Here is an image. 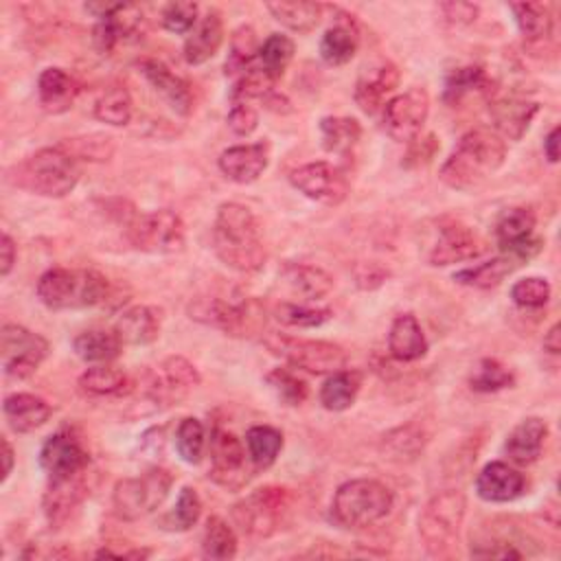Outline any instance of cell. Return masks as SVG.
<instances>
[{
	"label": "cell",
	"instance_id": "42",
	"mask_svg": "<svg viewBox=\"0 0 561 561\" xmlns=\"http://www.w3.org/2000/svg\"><path fill=\"white\" fill-rule=\"evenodd\" d=\"M245 449L256 471L267 469L283 449V432L272 425H252L245 432Z\"/></svg>",
	"mask_w": 561,
	"mask_h": 561
},
{
	"label": "cell",
	"instance_id": "58",
	"mask_svg": "<svg viewBox=\"0 0 561 561\" xmlns=\"http://www.w3.org/2000/svg\"><path fill=\"white\" fill-rule=\"evenodd\" d=\"M70 145L77 149V151H72L70 156H83L85 160H103V158L110 156V151H112L110 138H101V136H99V140H92V138H72Z\"/></svg>",
	"mask_w": 561,
	"mask_h": 561
},
{
	"label": "cell",
	"instance_id": "54",
	"mask_svg": "<svg viewBox=\"0 0 561 561\" xmlns=\"http://www.w3.org/2000/svg\"><path fill=\"white\" fill-rule=\"evenodd\" d=\"M550 294H552V287L543 276H526L511 287L513 302L524 309H539L548 305Z\"/></svg>",
	"mask_w": 561,
	"mask_h": 561
},
{
	"label": "cell",
	"instance_id": "62",
	"mask_svg": "<svg viewBox=\"0 0 561 561\" xmlns=\"http://www.w3.org/2000/svg\"><path fill=\"white\" fill-rule=\"evenodd\" d=\"M543 351L550 355H559L561 353V333H559V324H552L548 329V333L543 335Z\"/></svg>",
	"mask_w": 561,
	"mask_h": 561
},
{
	"label": "cell",
	"instance_id": "46",
	"mask_svg": "<svg viewBox=\"0 0 561 561\" xmlns=\"http://www.w3.org/2000/svg\"><path fill=\"white\" fill-rule=\"evenodd\" d=\"M131 112H134V101L125 85H110L94 101V118L114 127L127 125L131 118Z\"/></svg>",
	"mask_w": 561,
	"mask_h": 561
},
{
	"label": "cell",
	"instance_id": "59",
	"mask_svg": "<svg viewBox=\"0 0 561 561\" xmlns=\"http://www.w3.org/2000/svg\"><path fill=\"white\" fill-rule=\"evenodd\" d=\"M440 11L451 24H469L478 15V7L471 2H445L440 4Z\"/></svg>",
	"mask_w": 561,
	"mask_h": 561
},
{
	"label": "cell",
	"instance_id": "47",
	"mask_svg": "<svg viewBox=\"0 0 561 561\" xmlns=\"http://www.w3.org/2000/svg\"><path fill=\"white\" fill-rule=\"evenodd\" d=\"M202 515V500L193 486H182L178 500L169 513L160 517V528L169 533H186L191 530Z\"/></svg>",
	"mask_w": 561,
	"mask_h": 561
},
{
	"label": "cell",
	"instance_id": "29",
	"mask_svg": "<svg viewBox=\"0 0 561 561\" xmlns=\"http://www.w3.org/2000/svg\"><path fill=\"white\" fill-rule=\"evenodd\" d=\"M162 327V311L151 305H134L125 309L114 329L121 335L123 344L131 346H145L158 340Z\"/></svg>",
	"mask_w": 561,
	"mask_h": 561
},
{
	"label": "cell",
	"instance_id": "49",
	"mask_svg": "<svg viewBox=\"0 0 561 561\" xmlns=\"http://www.w3.org/2000/svg\"><path fill=\"white\" fill-rule=\"evenodd\" d=\"M513 381H515V375L511 373V368H506L500 359H493V357L480 359L469 377V386L476 392H497V390L511 388Z\"/></svg>",
	"mask_w": 561,
	"mask_h": 561
},
{
	"label": "cell",
	"instance_id": "5",
	"mask_svg": "<svg viewBox=\"0 0 561 561\" xmlns=\"http://www.w3.org/2000/svg\"><path fill=\"white\" fill-rule=\"evenodd\" d=\"M110 296V280L92 267H50L37 280V298L48 309H83L103 305Z\"/></svg>",
	"mask_w": 561,
	"mask_h": 561
},
{
	"label": "cell",
	"instance_id": "1",
	"mask_svg": "<svg viewBox=\"0 0 561 561\" xmlns=\"http://www.w3.org/2000/svg\"><path fill=\"white\" fill-rule=\"evenodd\" d=\"M213 250L230 270L252 274L267 261L261 224L254 213L239 202H224L213 221Z\"/></svg>",
	"mask_w": 561,
	"mask_h": 561
},
{
	"label": "cell",
	"instance_id": "10",
	"mask_svg": "<svg viewBox=\"0 0 561 561\" xmlns=\"http://www.w3.org/2000/svg\"><path fill=\"white\" fill-rule=\"evenodd\" d=\"M202 377L197 368L182 355H169L149 368L140 381L142 397L153 403L156 410L173 408L182 403L197 386Z\"/></svg>",
	"mask_w": 561,
	"mask_h": 561
},
{
	"label": "cell",
	"instance_id": "8",
	"mask_svg": "<svg viewBox=\"0 0 561 561\" xmlns=\"http://www.w3.org/2000/svg\"><path fill=\"white\" fill-rule=\"evenodd\" d=\"M188 318L215 327L232 337H250L265 327V307L256 298L232 302L210 296L193 300L188 305Z\"/></svg>",
	"mask_w": 561,
	"mask_h": 561
},
{
	"label": "cell",
	"instance_id": "25",
	"mask_svg": "<svg viewBox=\"0 0 561 561\" xmlns=\"http://www.w3.org/2000/svg\"><path fill=\"white\" fill-rule=\"evenodd\" d=\"M526 489V478L511 465L502 460H493L482 467V471L476 478V493L484 502H513L517 500Z\"/></svg>",
	"mask_w": 561,
	"mask_h": 561
},
{
	"label": "cell",
	"instance_id": "52",
	"mask_svg": "<svg viewBox=\"0 0 561 561\" xmlns=\"http://www.w3.org/2000/svg\"><path fill=\"white\" fill-rule=\"evenodd\" d=\"M265 381H267L270 390L276 394V399L283 401L285 405H300V403H305V399L309 394L307 381L300 379L289 368H274V370H270L265 375Z\"/></svg>",
	"mask_w": 561,
	"mask_h": 561
},
{
	"label": "cell",
	"instance_id": "24",
	"mask_svg": "<svg viewBox=\"0 0 561 561\" xmlns=\"http://www.w3.org/2000/svg\"><path fill=\"white\" fill-rule=\"evenodd\" d=\"M142 24H145V15H142L140 7L118 2L116 9L107 18L96 22V26L92 31L94 46L101 53H110L121 42H127V39L136 37L142 31Z\"/></svg>",
	"mask_w": 561,
	"mask_h": 561
},
{
	"label": "cell",
	"instance_id": "50",
	"mask_svg": "<svg viewBox=\"0 0 561 561\" xmlns=\"http://www.w3.org/2000/svg\"><path fill=\"white\" fill-rule=\"evenodd\" d=\"M274 318L287 327L311 329L331 320L333 311L327 307H311L307 302H278L274 307Z\"/></svg>",
	"mask_w": 561,
	"mask_h": 561
},
{
	"label": "cell",
	"instance_id": "45",
	"mask_svg": "<svg viewBox=\"0 0 561 561\" xmlns=\"http://www.w3.org/2000/svg\"><path fill=\"white\" fill-rule=\"evenodd\" d=\"M294 42L291 37L283 35V33H272L270 37H265V42L259 46V57H256V66L272 79L278 81L283 77V72L287 70L289 61L294 59Z\"/></svg>",
	"mask_w": 561,
	"mask_h": 561
},
{
	"label": "cell",
	"instance_id": "18",
	"mask_svg": "<svg viewBox=\"0 0 561 561\" xmlns=\"http://www.w3.org/2000/svg\"><path fill=\"white\" fill-rule=\"evenodd\" d=\"M537 217L528 206L506 208L495 221V239L506 254L517 256L519 261L530 259L539 252V239L533 237Z\"/></svg>",
	"mask_w": 561,
	"mask_h": 561
},
{
	"label": "cell",
	"instance_id": "9",
	"mask_svg": "<svg viewBox=\"0 0 561 561\" xmlns=\"http://www.w3.org/2000/svg\"><path fill=\"white\" fill-rule=\"evenodd\" d=\"M265 346L294 368L313 373V375H331L346 368V351L327 340H311V337H296L287 333L272 331L265 335Z\"/></svg>",
	"mask_w": 561,
	"mask_h": 561
},
{
	"label": "cell",
	"instance_id": "56",
	"mask_svg": "<svg viewBox=\"0 0 561 561\" xmlns=\"http://www.w3.org/2000/svg\"><path fill=\"white\" fill-rule=\"evenodd\" d=\"M228 127L237 136H250L259 125V112L248 101H234L228 112Z\"/></svg>",
	"mask_w": 561,
	"mask_h": 561
},
{
	"label": "cell",
	"instance_id": "31",
	"mask_svg": "<svg viewBox=\"0 0 561 561\" xmlns=\"http://www.w3.org/2000/svg\"><path fill=\"white\" fill-rule=\"evenodd\" d=\"M548 438V425L539 416H526L506 436L504 451L517 465H530L541 456L543 443Z\"/></svg>",
	"mask_w": 561,
	"mask_h": 561
},
{
	"label": "cell",
	"instance_id": "32",
	"mask_svg": "<svg viewBox=\"0 0 561 561\" xmlns=\"http://www.w3.org/2000/svg\"><path fill=\"white\" fill-rule=\"evenodd\" d=\"M79 94L77 81L64 68H44L37 77V99L48 114H64Z\"/></svg>",
	"mask_w": 561,
	"mask_h": 561
},
{
	"label": "cell",
	"instance_id": "19",
	"mask_svg": "<svg viewBox=\"0 0 561 561\" xmlns=\"http://www.w3.org/2000/svg\"><path fill=\"white\" fill-rule=\"evenodd\" d=\"M88 469L68 478L48 480L42 506L50 528H59L72 515V511H77V506L88 497Z\"/></svg>",
	"mask_w": 561,
	"mask_h": 561
},
{
	"label": "cell",
	"instance_id": "48",
	"mask_svg": "<svg viewBox=\"0 0 561 561\" xmlns=\"http://www.w3.org/2000/svg\"><path fill=\"white\" fill-rule=\"evenodd\" d=\"M237 546H239L237 533L232 530V526L224 517L213 515V517L206 519L204 539H202L204 557L226 561V559H232L237 554Z\"/></svg>",
	"mask_w": 561,
	"mask_h": 561
},
{
	"label": "cell",
	"instance_id": "6",
	"mask_svg": "<svg viewBox=\"0 0 561 561\" xmlns=\"http://www.w3.org/2000/svg\"><path fill=\"white\" fill-rule=\"evenodd\" d=\"M394 504L392 491L373 478H355L337 486L329 517L346 530H364L381 522Z\"/></svg>",
	"mask_w": 561,
	"mask_h": 561
},
{
	"label": "cell",
	"instance_id": "26",
	"mask_svg": "<svg viewBox=\"0 0 561 561\" xmlns=\"http://www.w3.org/2000/svg\"><path fill=\"white\" fill-rule=\"evenodd\" d=\"M495 131L502 138L508 140H522L524 134L528 131L533 118L539 112V103L537 101H528V99H519V96H502L495 99L489 107Z\"/></svg>",
	"mask_w": 561,
	"mask_h": 561
},
{
	"label": "cell",
	"instance_id": "23",
	"mask_svg": "<svg viewBox=\"0 0 561 561\" xmlns=\"http://www.w3.org/2000/svg\"><path fill=\"white\" fill-rule=\"evenodd\" d=\"M482 250L484 248L471 228H467L465 224L451 221V224H443L438 228V239L432 245L430 263L440 265V267L454 265V263L476 259Z\"/></svg>",
	"mask_w": 561,
	"mask_h": 561
},
{
	"label": "cell",
	"instance_id": "43",
	"mask_svg": "<svg viewBox=\"0 0 561 561\" xmlns=\"http://www.w3.org/2000/svg\"><path fill=\"white\" fill-rule=\"evenodd\" d=\"M320 136H322V147L329 153L346 156L357 145L362 136V127L351 116H324L320 121Z\"/></svg>",
	"mask_w": 561,
	"mask_h": 561
},
{
	"label": "cell",
	"instance_id": "40",
	"mask_svg": "<svg viewBox=\"0 0 561 561\" xmlns=\"http://www.w3.org/2000/svg\"><path fill=\"white\" fill-rule=\"evenodd\" d=\"M427 445V432L419 423H405L401 427L390 430L381 438V451L383 458L392 460H412L416 458Z\"/></svg>",
	"mask_w": 561,
	"mask_h": 561
},
{
	"label": "cell",
	"instance_id": "61",
	"mask_svg": "<svg viewBox=\"0 0 561 561\" xmlns=\"http://www.w3.org/2000/svg\"><path fill=\"white\" fill-rule=\"evenodd\" d=\"M559 125L557 127H552L550 131H548V136L543 138V153H546V158H548V162H557L559 160Z\"/></svg>",
	"mask_w": 561,
	"mask_h": 561
},
{
	"label": "cell",
	"instance_id": "30",
	"mask_svg": "<svg viewBox=\"0 0 561 561\" xmlns=\"http://www.w3.org/2000/svg\"><path fill=\"white\" fill-rule=\"evenodd\" d=\"M224 44V20L221 13L210 9L184 42V59L191 66H202L217 55Z\"/></svg>",
	"mask_w": 561,
	"mask_h": 561
},
{
	"label": "cell",
	"instance_id": "37",
	"mask_svg": "<svg viewBox=\"0 0 561 561\" xmlns=\"http://www.w3.org/2000/svg\"><path fill=\"white\" fill-rule=\"evenodd\" d=\"M79 390L88 397H125L134 390V381L127 373L99 364L81 373Z\"/></svg>",
	"mask_w": 561,
	"mask_h": 561
},
{
	"label": "cell",
	"instance_id": "16",
	"mask_svg": "<svg viewBox=\"0 0 561 561\" xmlns=\"http://www.w3.org/2000/svg\"><path fill=\"white\" fill-rule=\"evenodd\" d=\"M289 182L294 188H298L305 197L335 206L344 202L348 193V180L346 175L333 167L331 162L316 160L309 164H302L289 173Z\"/></svg>",
	"mask_w": 561,
	"mask_h": 561
},
{
	"label": "cell",
	"instance_id": "4",
	"mask_svg": "<svg viewBox=\"0 0 561 561\" xmlns=\"http://www.w3.org/2000/svg\"><path fill=\"white\" fill-rule=\"evenodd\" d=\"M230 515L245 537L270 539L291 526L296 515V495L287 486L267 484L234 502Z\"/></svg>",
	"mask_w": 561,
	"mask_h": 561
},
{
	"label": "cell",
	"instance_id": "51",
	"mask_svg": "<svg viewBox=\"0 0 561 561\" xmlns=\"http://www.w3.org/2000/svg\"><path fill=\"white\" fill-rule=\"evenodd\" d=\"M204 447H206V432L202 421L195 416L182 419L175 430V449L180 458L188 465H197L204 456Z\"/></svg>",
	"mask_w": 561,
	"mask_h": 561
},
{
	"label": "cell",
	"instance_id": "44",
	"mask_svg": "<svg viewBox=\"0 0 561 561\" xmlns=\"http://www.w3.org/2000/svg\"><path fill=\"white\" fill-rule=\"evenodd\" d=\"M259 39L252 26H239L232 37H230V46H228V57L224 64V72L228 77H239L245 70H250L256 64L259 57Z\"/></svg>",
	"mask_w": 561,
	"mask_h": 561
},
{
	"label": "cell",
	"instance_id": "34",
	"mask_svg": "<svg viewBox=\"0 0 561 561\" xmlns=\"http://www.w3.org/2000/svg\"><path fill=\"white\" fill-rule=\"evenodd\" d=\"M283 280L287 289L307 305L324 298L333 289V276L327 270L309 263L287 265L283 270Z\"/></svg>",
	"mask_w": 561,
	"mask_h": 561
},
{
	"label": "cell",
	"instance_id": "38",
	"mask_svg": "<svg viewBox=\"0 0 561 561\" xmlns=\"http://www.w3.org/2000/svg\"><path fill=\"white\" fill-rule=\"evenodd\" d=\"M522 261L513 254H500L493 256L484 263H478L473 267H465L454 272V280L467 287H478V289H491L495 285H500Z\"/></svg>",
	"mask_w": 561,
	"mask_h": 561
},
{
	"label": "cell",
	"instance_id": "13",
	"mask_svg": "<svg viewBox=\"0 0 561 561\" xmlns=\"http://www.w3.org/2000/svg\"><path fill=\"white\" fill-rule=\"evenodd\" d=\"M50 346L48 340L42 337L39 333L15 324L7 322L2 324L0 331V362L2 370L11 379H28L35 375L39 364L46 359Z\"/></svg>",
	"mask_w": 561,
	"mask_h": 561
},
{
	"label": "cell",
	"instance_id": "20",
	"mask_svg": "<svg viewBox=\"0 0 561 561\" xmlns=\"http://www.w3.org/2000/svg\"><path fill=\"white\" fill-rule=\"evenodd\" d=\"M138 72L147 79V83L167 101V105L180 114L188 116L193 110V92L191 85L178 77L167 64L153 57H142L136 61Z\"/></svg>",
	"mask_w": 561,
	"mask_h": 561
},
{
	"label": "cell",
	"instance_id": "55",
	"mask_svg": "<svg viewBox=\"0 0 561 561\" xmlns=\"http://www.w3.org/2000/svg\"><path fill=\"white\" fill-rule=\"evenodd\" d=\"M160 20L169 33L184 35V33H191L195 28V24L199 22V7H197V2H186V0L169 2L162 9Z\"/></svg>",
	"mask_w": 561,
	"mask_h": 561
},
{
	"label": "cell",
	"instance_id": "33",
	"mask_svg": "<svg viewBox=\"0 0 561 561\" xmlns=\"http://www.w3.org/2000/svg\"><path fill=\"white\" fill-rule=\"evenodd\" d=\"M388 351L399 362H416L427 353L425 333L412 313H401L388 331Z\"/></svg>",
	"mask_w": 561,
	"mask_h": 561
},
{
	"label": "cell",
	"instance_id": "57",
	"mask_svg": "<svg viewBox=\"0 0 561 561\" xmlns=\"http://www.w3.org/2000/svg\"><path fill=\"white\" fill-rule=\"evenodd\" d=\"M438 140H436V136L434 134H427V136H416L414 140H410L408 142V153H405V158H403V167H408V169H414V167H423V164H427L434 156H436V151H438Z\"/></svg>",
	"mask_w": 561,
	"mask_h": 561
},
{
	"label": "cell",
	"instance_id": "17",
	"mask_svg": "<svg viewBox=\"0 0 561 561\" xmlns=\"http://www.w3.org/2000/svg\"><path fill=\"white\" fill-rule=\"evenodd\" d=\"M39 465L46 471L48 480L68 478L85 471L90 465V456L85 445L72 430H59L44 440L39 449Z\"/></svg>",
	"mask_w": 561,
	"mask_h": 561
},
{
	"label": "cell",
	"instance_id": "14",
	"mask_svg": "<svg viewBox=\"0 0 561 561\" xmlns=\"http://www.w3.org/2000/svg\"><path fill=\"white\" fill-rule=\"evenodd\" d=\"M430 114V94L423 88H412L383 105V129L397 142L414 140Z\"/></svg>",
	"mask_w": 561,
	"mask_h": 561
},
{
	"label": "cell",
	"instance_id": "27",
	"mask_svg": "<svg viewBox=\"0 0 561 561\" xmlns=\"http://www.w3.org/2000/svg\"><path fill=\"white\" fill-rule=\"evenodd\" d=\"M359 48V28L353 15L337 13L333 24L324 31L320 39V57L329 66L348 64Z\"/></svg>",
	"mask_w": 561,
	"mask_h": 561
},
{
	"label": "cell",
	"instance_id": "35",
	"mask_svg": "<svg viewBox=\"0 0 561 561\" xmlns=\"http://www.w3.org/2000/svg\"><path fill=\"white\" fill-rule=\"evenodd\" d=\"M123 346L125 344L114 327L85 329L72 340L75 353L83 362H92V364H107V362L116 359L121 355Z\"/></svg>",
	"mask_w": 561,
	"mask_h": 561
},
{
	"label": "cell",
	"instance_id": "39",
	"mask_svg": "<svg viewBox=\"0 0 561 561\" xmlns=\"http://www.w3.org/2000/svg\"><path fill=\"white\" fill-rule=\"evenodd\" d=\"M324 9L327 7L320 2H305V0L267 2V11L274 15V20L294 33L313 31L322 20Z\"/></svg>",
	"mask_w": 561,
	"mask_h": 561
},
{
	"label": "cell",
	"instance_id": "11",
	"mask_svg": "<svg viewBox=\"0 0 561 561\" xmlns=\"http://www.w3.org/2000/svg\"><path fill=\"white\" fill-rule=\"evenodd\" d=\"M173 476L162 467H151L138 478H123L114 484L112 504L123 522H136L153 513L169 495Z\"/></svg>",
	"mask_w": 561,
	"mask_h": 561
},
{
	"label": "cell",
	"instance_id": "53",
	"mask_svg": "<svg viewBox=\"0 0 561 561\" xmlns=\"http://www.w3.org/2000/svg\"><path fill=\"white\" fill-rule=\"evenodd\" d=\"M491 85V79L480 66H465L456 68L447 81H445V99L447 101H458L460 96L476 92V90H486Z\"/></svg>",
	"mask_w": 561,
	"mask_h": 561
},
{
	"label": "cell",
	"instance_id": "21",
	"mask_svg": "<svg viewBox=\"0 0 561 561\" xmlns=\"http://www.w3.org/2000/svg\"><path fill=\"white\" fill-rule=\"evenodd\" d=\"M399 79H401V72L392 61L379 59L368 64L355 83V92H353L355 103L359 105L362 112L375 114L383 105V101L394 92V88L399 85Z\"/></svg>",
	"mask_w": 561,
	"mask_h": 561
},
{
	"label": "cell",
	"instance_id": "22",
	"mask_svg": "<svg viewBox=\"0 0 561 561\" xmlns=\"http://www.w3.org/2000/svg\"><path fill=\"white\" fill-rule=\"evenodd\" d=\"M267 162H270V145L261 140V142L234 145L224 149L217 160V167L228 180L237 184H252L267 169Z\"/></svg>",
	"mask_w": 561,
	"mask_h": 561
},
{
	"label": "cell",
	"instance_id": "12",
	"mask_svg": "<svg viewBox=\"0 0 561 561\" xmlns=\"http://www.w3.org/2000/svg\"><path fill=\"white\" fill-rule=\"evenodd\" d=\"M127 241L149 254H173L184 248L186 230L178 213L169 208L138 213L127 221L125 228Z\"/></svg>",
	"mask_w": 561,
	"mask_h": 561
},
{
	"label": "cell",
	"instance_id": "41",
	"mask_svg": "<svg viewBox=\"0 0 561 561\" xmlns=\"http://www.w3.org/2000/svg\"><path fill=\"white\" fill-rule=\"evenodd\" d=\"M515 15V24L522 37L530 44L543 42L552 33V15L543 2H513L508 7Z\"/></svg>",
	"mask_w": 561,
	"mask_h": 561
},
{
	"label": "cell",
	"instance_id": "36",
	"mask_svg": "<svg viewBox=\"0 0 561 561\" xmlns=\"http://www.w3.org/2000/svg\"><path fill=\"white\" fill-rule=\"evenodd\" d=\"M359 390H362V373L342 368L337 373H331L320 386V403L329 412H344L355 403Z\"/></svg>",
	"mask_w": 561,
	"mask_h": 561
},
{
	"label": "cell",
	"instance_id": "60",
	"mask_svg": "<svg viewBox=\"0 0 561 561\" xmlns=\"http://www.w3.org/2000/svg\"><path fill=\"white\" fill-rule=\"evenodd\" d=\"M15 261H18V245L11 239V234L4 232L2 234V243H0V276L2 278H7L11 274Z\"/></svg>",
	"mask_w": 561,
	"mask_h": 561
},
{
	"label": "cell",
	"instance_id": "15",
	"mask_svg": "<svg viewBox=\"0 0 561 561\" xmlns=\"http://www.w3.org/2000/svg\"><path fill=\"white\" fill-rule=\"evenodd\" d=\"M248 449L228 430H215L210 436V478L230 491H239L250 480Z\"/></svg>",
	"mask_w": 561,
	"mask_h": 561
},
{
	"label": "cell",
	"instance_id": "28",
	"mask_svg": "<svg viewBox=\"0 0 561 561\" xmlns=\"http://www.w3.org/2000/svg\"><path fill=\"white\" fill-rule=\"evenodd\" d=\"M2 412L13 432L28 434V432H35L37 427H42L50 419L53 408L46 399H42L37 394L13 392V394L4 397Z\"/></svg>",
	"mask_w": 561,
	"mask_h": 561
},
{
	"label": "cell",
	"instance_id": "2",
	"mask_svg": "<svg viewBox=\"0 0 561 561\" xmlns=\"http://www.w3.org/2000/svg\"><path fill=\"white\" fill-rule=\"evenodd\" d=\"M506 160L504 138L489 127L469 129L440 167V180L456 191L482 186Z\"/></svg>",
	"mask_w": 561,
	"mask_h": 561
},
{
	"label": "cell",
	"instance_id": "3",
	"mask_svg": "<svg viewBox=\"0 0 561 561\" xmlns=\"http://www.w3.org/2000/svg\"><path fill=\"white\" fill-rule=\"evenodd\" d=\"M7 178L13 186L33 195L61 199L77 188L81 171L77 158L64 147H44L13 164Z\"/></svg>",
	"mask_w": 561,
	"mask_h": 561
},
{
	"label": "cell",
	"instance_id": "63",
	"mask_svg": "<svg viewBox=\"0 0 561 561\" xmlns=\"http://www.w3.org/2000/svg\"><path fill=\"white\" fill-rule=\"evenodd\" d=\"M2 460H4V469H2V482L11 476L13 471V460H15V454H13V447L7 438H2Z\"/></svg>",
	"mask_w": 561,
	"mask_h": 561
},
{
	"label": "cell",
	"instance_id": "7",
	"mask_svg": "<svg viewBox=\"0 0 561 561\" xmlns=\"http://www.w3.org/2000/svg\"><path fill=\"white\" fill-rule=\"evenodd\" d=\"M467 513V497L458 489L434 493L419 515V537L432 557H447L458 541Z\"/></svg>",
	"mask_w": 561,
	"mask_h": 561
}]
</instances>
